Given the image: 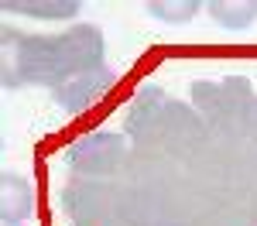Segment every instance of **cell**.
I'll return each instance as SVG.
<instances>
[{"mask_svg": "<svg viewBox=\"0 0 257 226\" xmlns=\"http://www.w3.org/2000/svg\"><path fill=\"white\" fill-rule=\"evenodd\" d=\"M0 62L7 89L38 86L55 93L72 76L106 65V35L96 24H69L55 35L18 31L7 24L0 38Z\"/></svg>", "mask_w": 257, "mask_h": 226, "instance_id": "cell-1", "label": "cell"}, {"mask_svg": "<svg viewBox=\"0 0 257 226\" xmlns=\"http://www.w3.org/2000/svg\"><path fill=\"white\" fill-rule=\"evenodd\" d=\"M213 144V130L209 123L199 117V110L185 100L168 96L155 123V137H151V154H165L185 171L206 154V147Z\"/></svg>", "mask_w": 257, "mask_h": 226, "instance_id": "cell-2", "label": "cell"}, {"mask_svg": "<svg viewBox=\"0 0 257 226\" xmlns=\"http://www.w3.org/2000/svg\"><path fill=\"white\" fill-rule=\"evenodd\" d=\"M134 144L123 130H89L65 144L62 164L69 178H99V182H123V171L131 164Z\"/></svg>", "mask_w": 257, "mask_h": 226, "instance_id": "cell-3", "label": "cell"}, {"mask_svg": "<svg viewBox=\"0 0 257 226\" xmlns=\"http://www.w3.org/2000/svg\"><path fill=\"white\" fill-rule=\"evenodd\" d=\"M254 86L247 76H223V79H196L189 86V103L199 117L209 123L213 134H223L243 113V106L254 100Z\"/></svg>", "mask_w": 257, "mask_h": 226, "instance_id": "cell-4", "label": "cell"}, {"mask_svg": "<svg viewBox=\"0 0 257 226\" xmlns=\"http://www.w3.org/2000/svg\"><path fill=\"white\" fill-rule=\"evenodd\" d=\"M120 195L123 182H99V178H69L59 188V209L72 223H99L120 219Z\"/></svg>", "mask_w": 257, "mask_h": 226, "instance_id": "cell-5", "label": "cell"}, {"mask_svg": "<svg viewBox=\"0 0 257 226\" xmlns=\"http://www.w3.org/2000/svg\"><path fill=\"white\" fill-rule=\"evenodd\" d=\"M113 82H117V76L110 72V65H99V69L79 72V76H72L69 82H62L59 89L52 93V103L59 106L62 113L79 117V113H86L93 103L103 100V96L113 89Z\"/></svg>", "mask_w": 257, "mask_h": 226, "instance_id": "cell-6", "label": "cell"}, {"mask_svg": "<svg viewBox=\"0 0 257 226\" xmlns=\"http://www.w3.org/2000/svg\"><path fill=\"white\" fill-rule=\"evenodd\" d=\"M35 185L18 168H4L0 175V219L4 226H24L35 216Z\"/></svg>", "mask_w": 257, "mask_h": 226, "instance_id": "cell-7", "label": "cell"}, {"mask_svg": "<svg viewBox=\"0 0 257 226\" xmlns=\"http://www.w3.org/2000/svg\"><path fill=\"white\" fill-rule=\"evenodd\" d=\"M192 226H257L254 205L240 195H223V192H206Z\"/></svg>", "mask_w": 257, "mask_h": 226, "instance_id": "cell-8", "label": "cell"}, {"mask_svg": "<svg viewBox=\"0 0 257 226\" xmlns=\"http://www.w3.org/2000/svg\"><path fill=\"white\" fill-rule=\"evenodd\" d=\"M206 14L219 31H247L257 24V0H206Z\"/></svg>", "mask_w": 257, "mask_h": 226, "instance_id": "cell-9", "label": "cell"}, {"mask_svg": "<svg viewBox=\"0 0 257 226\" xmlns=\"http://www.w3.org/2000/svg\"><path fill=\"white\" fill-rule=\"evenodd\" d=\"M4 11L31 21H69L82 11V4L79 0H4Z\"/></svg>", "mask_w": 257, "mask_h": 226, "instance_id": "cell-10", "label": "cell"}, {"mask_svg": "<svg viewBox=\"0 0 257 226\" xmlns=\"http://www.w3.org/2000/svg\"><path fill=\"white\" fill-rule=\"evenodd\" d=\"M144 11L161 24H189L199 11H206V4H199V0H148Z\"/></svg>", "mask_w": 257, "mask_h": 226, "instance_id": "cell-11", "label": "cell"}, {"mask_svg": "<svg viewBox=\"0 0 257 226\" xmlns=\"http://www.w3.org/2000/svg\"><path fill=\"white\" fill-rule=\"evenodd\" d=\"M72 226H127V223H120V219H99V223H72Z\"/></svg>", "mask_w": 257, "mask_h": 226, "instance_id": "cell-12", "label": "cell"}, {"mask_svg": "<svg viewBox=\"0 0 257 226\" xmlns=\"http://www.w3.org/2000/svg\"><path fill=\"white\" fill-rule=\"evenodd\" d=\"M247 202L254 205V212H257V192H254V195H250V199H247Z\"/></svg>", "mask_w": 257, "mask_h": 226, "instance_id": "cell-13", "label": "cell"}]
</instances>
